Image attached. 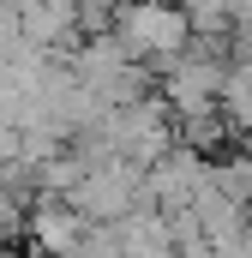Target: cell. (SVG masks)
I'll return each mask as SVG.
<instances>
[{
	"mask_svg": "<svg viewBox=\"0 0 252 258\" xmlns=\"http://www.w3.org/2000/svg\"><path fill=\"white\" fill-rule=\"evenodd\" d=\"M114 42L126 48V60L150 66V78H162L168 66L186 54L192 30L174 0H120L114 6Z\"/></svg>",
	"mask_w": 252,
	"mask_h": 258,
	"instance_id": "1",
	"label": "cell"
},
{
	"mask_svg": "<svg viewBox=\"0 0 252 258\" xmlns=\"http://www.w3.org/2000/svg\"><path fill=\"white\" fill-rule=\"evenodd\" d=\"M78 210V222L84 228H114L126 210H138L144 192H138V168H126L120 156H108V162H96V168H84L78 174V186L60 198Z\"/></svg>",
	"mask_w": 252,
	"mask_h": 258,
	"instance_id": "2",
	"label": "cell"
},
{
	"mask_svg": "<svg viewBox=\"0 0 252 258\" xmlns=\"http://www.w3.org/2000/svg\"><path fill=\"white\" fill-rule=\"evenodd\" d=\"M24 240H30V252L42 258H66L78 246V234H84V222H78V210L60 204V198H30L24 204V228H18Z\"/></svg>",
	"mask_w": 252,
	"mask_h": 258,
	"instance_id": "3",
	"label": "cell"
},
{
	"mask_svg": "<svg viewBox=\"0 0 252 258\" xmlns=\"http://www.w3.org/2000/svg\"><path fill=\"white\" fill-rule=\"evenodd\" d=\"M216 114H222L234 132L252 126V60H228V72H222V96H216Z\"/></svg>",
	"mask_w": 252,
	"mask_h": 258,
	"instance_id": "4",
	"label": "cell"
},
{
	"mask_svg": "<svg viewBox=\"0 0 252 258\" xmlns=\"http://www.w3.org/2000/svg\"><path fill=\"white\" fill-rule=\"evenodd\" d=\"M174 6H180L192 36H210V42L228 36V0H174Z\"/></svg>",
	"mask_w": 252,
	"mask_h": 258,
	"instance_id": "5",
	"label": "cell"
},
{
	"mask_svg": "<svg viewBox=\"0 0 252 258\" xmlns=\"http://www.w3.org/2000/svg\"><path fill=\"white\" fill-rule=\"evenodd\" d=\"M72 30L78 36H108L114 30V0H72Z\"/></svg>",
	"mask_w": 252,
	"mask_h": 258,
	"instance_id": "6",
	"label": "cell"
},
{
	"mask_svg": "<svg viewBox=\"0 0 252 258\" xmlns=\"http://www.w3.org/2000/svg\"><path fill=\"white\" fill-rule=\"evenodd\" d=\"M162 222H168V252H186V246H204V234H198V216H192V210H168Z\"/></svg>",
	"mask_w": 252,
	"mask_h": 258,
	"instance_id": "7",
	"label": "cell"
},
{
	"mask_svg": "<svg viewBox=\"0 0 252 258\" xmlns=\"http://www.w3.org/2000/svg\"><path fill=\"white\" fill-rule=\"evenodd\" d=\"M66 258H120V240H114V228H84Z\"/></svg>",
	"mask_w": 252,
	"mask_h": 258,
	"instance_id": "8",
	"label": "cell"
},
{
	"mask_svg": "<svg viewBox=\"0 0 252 258\" xmlns=\"http://www.w3.org/2000/svg\"><path fill=\"white\" fill-rule=\"evenodd\" d=\"M18 228H24V204H18V198L0 186V246H6V240H12Z\"/></svg>",
	"mask_w": 252,
	"mask_h": 258,
	"instance_id": "9",
	"label": "cell"
},
{
	"mask_svg": "<svg viewBox=\"0 0 252 258\" xmlns=\"http://www.w3.org/2000/svg\"><path fill=\"white\" fill-rule=\"evenodd\" d=\"M120 258H174L168 246H132V252H120Z\"/></svg>",
	"mask_w": 252,
	"mask_h": 258,
	"instance_id": "10",
	"label": "cell"
},
{
	"mask_svg": "<svg viewBox=\"0 0 252 258\" xmlns=\"http://www.w3.org/2000/svg\"><path fill=\"white\" fill-rule=\"evenodd\" d=\"M234 144H240V156H252V126H240V132H234Z\"/></svg>",
	"mask_w": 252,
	"mask_h": 258,
	"instance_id": "11",
	"label": "cell"
},
{
	"mask_svg": "<svg viewBox=\"0 0 252 258\" xmlns=\"http://www.w3.org/2000/svg\"><path fill=\"white\" fill-rule=\"evenodd\" d=\"M174 258H216L210 246H186V252H174Z\"/></svg>",
	"mask_w": 252,
	"mask_h": 258,
	"instance_id": "12",
	"label": "cell"
}]
</instances>
